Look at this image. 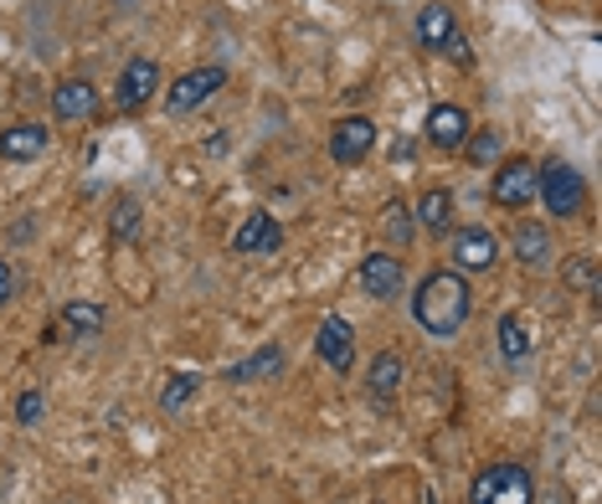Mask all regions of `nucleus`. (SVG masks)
I'll return each mask as SVG.
<instances>
[{
    "mask_svg": "<svg viewBox=\"0 0 602 504\" xmlns=\"http://www.w3.org/2000/svg\"><path fill=\"white\" fill-rule=\"evenodd\" d=\"M474 309V294H468L464 273H453V267H433L427 279L418 283V294H412V314H418V325L437 340H448L458 335Z\"/></svg>",
    "mask_w": 602,
    "mask_h": 504,
    "instance_id": "nucleus-1",
    "label": "nucleus"
},
{
    "mask_svg": "<svg viewBox=\"0 0 602 504\" xmlns=\"http://www.w3.org/2000/svg\"><path fill=\"white\" fill-rule=\"evenodd\" d=\"M536 196H541V207L557 217V222H572L577 211L588 207V180L582 170L567 160H546L536 165Z\"/></svg>",
    "mask_w": 602,
    "mask_h": 504,
    "instance_id": "nucleus-2",
    "label": "nucleus"
},
{
    "mask_svg": "<svg viewBox=\"0 0 602 504\" xmlns=\"http://www.w3.org/2000/svg\"><path fill=\"white\" fill-rule=\"evenodd\" d=\"M468 504H536V479L526 463H489L468 484Z\"/></svg>",
    "mask_w": 602,
    "mask_h": 504,
    "instance_id": "nucleus-3",
    "label": "nucleus"
},
{
    "mask_svg": "<svg viewBox=\"0 0 602 504\" xmlns=\"http://www.w3.org/2000/svg\"><path fill=\"white\" fill-rule=\"evenodd\" d=\"M216 88H226V67H216V62H207V67H191L186 77H176L166 93V108L170 114H197L201 104H211L216 98Z\"/></svg>",
    "mask_w": 602,
    "mask_h": 504,
    "instance_id": "nucleus-4",
    "label": "nucleus"
},
{
    "mask_svg": "<svg viewBox=\"0 0 602 504\" xmlns=\"http://www.w3.org/2000/svg\"><path fill=\"white\" fill-rule=\"evenodd\" d=\"M489 201L505 211H526L536 201V160L515 155V160H499L495 186H489Z\"/></svg>",
    "mask_w": 602,
    "mask_h": 504,
    "instance_id": "nucleus-5",
    "label": "nucleus"
},
{
    "mask_svg": "<svg viewBox=\"0 0 602 504\" xmlns=\"http://www.w3.org/2000/svg\"><path fill=\"white\" fill-rule=\"evenodd\" d=\"M155 88H160V62L155 57H135L129 67L119 73V88H114V108L119 114H135V108H145L155 98Z\"/></svg>",
    "mask_w": 602,
    "mask_h": 504,
    "instance_id": "nucleus-6",
    "label": "nucleus"
},
{
    "mask_svg": "<svg viewBox=\"0 0 602 504\" xmlns=\"http://www.w3.org/2000/svg\"><path fill=\"white\" fill-rule=\"evenodd\" d=\"M377 149V124L366 119V114H350L330 129V160L335 165H361L366 155Z\"/></svg>",
    "mask_w": 602,
    "mask_h": 504,
    "instance_id": "nucleus-7",
    "label": "nucleus"
},
{
    "mask_svg": "<svg viewBox=\"0 0 602 504\" xmlns=\"http://www.w3.org/2000/svg\"><path fill=\"white\" fill-rule=\"evenodd\" d=\"M315 356L325 360L335 376H350V366H356V335H350V325L340 314H325V319H319Z\"/></svg>",
    "mask_w": 602,
    "mask_h": 504,
    "instance_id": "nucleus-8",
    "label": "nucleus"
},
{
    "mask_svg": "<svg viewBox=\"0 0 602 504\" xmlns=\"http://www.w3.org/2000/svg\"><path fill=\"white\" fill-rule=\"evenodd\" d=\"M448 252L464 273H489V267L499 263V238L489 232V227H458Z\"/></svg>",
    "mask_w": 602,
    "mask_h": 504,
    "instance_id": "nucleus-9",
    "label": "nucleus"
},
{
    "mask_svg": "<svg viewBox=\"0 0 602 504\" xmlns=\"http://www.w3.org/2000/svg\"><path fill=\"white\" fill-rule=\"evenodd\" d=\"M98 114V88H93L88 77H62L57 88H52V119L57 124H83Z\"/></svg>",
    "mask_w": 602,
    "mask_h": 504,
    "instance_id": "nucleus-10",
    "label": "nucleus"
},
{
    "mask_svg": "<svg viewBox=\"0 0 602 504\" xmlns=\"http://www.w3.org/2000/svg\"><path fill=\"white\" fill-rule=\"evenodd\" d=\"M361 288L371 298H402L406 288V267L397 252H371V258H361Z\"/></svg>",
    "mask_w": 602,
    "mask_h": 504,
    "instance_id": "nucleus-11",
    "label": "nucleus"
},
{
    "mask_svg": "<svg viewBox=\"0 0 602 504\" xmlns=\"http://www.w3.org/2000/svg\"><path fill=\"white\" fill-rule=\"evenodd\" d=\"M422 129H427V145L453 155V149H464V139H468V114L458 104H433L427 119H422Z\"/></svg>",
    "mask_w": 602,
    "mask_h": 504,
    "instance_id": "nucleus-12",
    "label": "nucleus"
},
{
    "mask_svg": "<svg viewBox=\"0 0 602 504\" xmlns=\"http://www.w3.org/2000/svg\"><path fill=\"white\" fill-rule=\"evenodd\" d=\"M46 145H52V129L36 119H21L11 124V129H0V160H36V155H46Z\"/></svg>",
    "mask_w": 602,
    "mask_h": 504,
    "instance_id": "nucleus-13",
    "label": "nucleus"
},
{
    "mask_svg": "<svg viewBox=\"0 0 602 504\" xmlns=\"http://www.w3.org/2000/svg\"><path fill=\"white\" fill-rule=\"evenodd\" d=\"M402 381H406V360L397 356V350H381V356L371 360V371H366V391H371L377 407H392V401L402 397Z\"/></svg>",
    "mask_w": 602,
    "mask_h": 504,
    "instance_id": "nucleus-14",
    "label": "nucleus"
},
{
    "mask_svg": "<svg viewBox=\"0 0 602 504\" xmlns=\"http://www.w3.org/2000/svg\"><path fill=\"white\" fill-rule=\"evenodd\" d=\"M284 248V227L268 211H247V222L232 232V252H278Z\"/></svg>",
    "mask_w": 602,
    "mask_h": 504,
    "instance_id": "nucleus-15",
    "label": "nucleus"
},
{
    "mask_svg": "<svg viewBox=\"0 0 602 504\" xmlns=\"http://www.w3.org/2000/svg\"><path fill=\"white\" fill-rule=\"evenodd\" d=\"M510 248H515V263L520 267H546L551 252H557V242H551V232H546L541 222H515Z\"/></svg>",
    "mask_w": 602,
    "mask_h": 504,
    "instance_id": "nucleus-16",
    "label": "nucleus"
},
{
    "mask_svg": "<svg viewBox=\"0 0 602 504\" xmlns=\"http://www.w3.org/2000/svg\"><path fill=\"white\" fill-rule=\"evenodd\" d=\"M495 335H499V356L510 360V366H526L530 350H536V329H530L526 314H505Z\"/></svg>",
    "mask_w": 602,
    "mask_h": 504,
    "instance_id": "nucleus-17",
    "label": "nucleus"
},
{
    "mask_svg": "<svg viewBox=\"0 0 602 504\" xmlns=\"http://www.w3.org/2000/svg\"><path fill=\"white\" fill-rule=\"evenodd\" d=\"M62 329L73 335V340H93V335H104V325H108V314H104V304H93V298H73V304H62Z\"/></svg>",
    "mask_w": 602,
    "mask_h": 504,
    "instance_id": "nucleus-18",
    "label": "nucleus"
},
{
    "mask_svg": "<svg viewBox=\"0 0 602 504\" xmlns=\"http://www.w3.org/2000/svg\"><path fill=\"white\" fill-rule=\"evenodd\" d=\"M453 31H458V21H453V6L433 0V6H422V11H418V42L427 46V52H443Z\"/></svg>",
    "mask_w": 602,
    "mask_h": 504,
    "instance_id": "nucleus-19",
    "label": "nucleus"
},
{
    "mask_svg": "<svg viewBox=\"0 0 602 504\" xmlns=\"http://www.w3.org/2000/svg\"><path fill=\"white\" fill-rule=\"evenodd\" d=\"M273 376H284V350H278V345H263L257 356L237 360V366H226V381H232V386H247V381H273Z\"/></svg>",
    "mask_w": 602,
    "mask_h": 504,
    "instance_id": "nucleus-20",
    "label": "nucleus"
},
{
    "mask_svg": "<svg viewBox=\"0 0 602 504\" xmlns=\"http://www.w3.org/2000/svg\"><path fill=\"white\" fill-rule=\"evenodd\" d=\"M412 217H418V227H422V232H433V238L453 232V191H443V186L422 191V201L412 207Z\"/></svg>",
    "mask_w": 602,
    "mask_h": 504,
    "instance_id": "nucleus-21",
    "label": "nucleus"
},
{
    "mask_svg": "<svg viewBox=\"0 0 602 504\" xmlns=\"http://www.w3.org/2000/svg\"><path fill=\"white\" fill-rule=\"evenodd\" d=\"M381 232H387L392 248L406 252V242L418 238V217H412V207H406V201H387V211H381Z\"/></svg>",
    "mask_w": 602,
    "mask_h": 504,
    "instance_id": "nucleus-22",
    "label": "nucleus"
},
{
    "mask_svg": "<svg viewBox=\"0 0 602 504\" xmlns=\"http://www.w3.org/2000/svg\"><path fill=\"white\" fill-rule=\"evenodd\" d=\"M197 391H201V376H191V371H176V376H170V381H166V391H160V412H166V417H176V412H181V407H186V401L197 397Z\"/></svg>",
    "mask_w": 602,
    "mask_h": 504,
    "instance_id": "nucleus-23",
    "label": "nucleus"
},
{
    "mask_svg": "<svg viewBox=\"0 0 602 504\" xmlns=\"http://www.w3.org/2000/svg\"><path fill=\"white\" fill-rule=\"evenodd\" d=\"M108 238H114V242H135L139 238V201H135V196H119V201H114Z\"/></svg>",
    "mask_w": 602,
    "mask_h": 504,
    "instance_id": "nucleus-24",
    "label": "nucleus"
},
{
    "mask_svg": "<svg viewBox=\"0 0 602 504\" xmlns=\"http://www.w3.org/2000/svg\"><path fill=\"white\" fill-rule=\"evenodd\" d=\"M561 279H567V288H577V294L598 298V258H592V252H582V258H572V263L561 267Z\"/></svg>",
    "mask_w": 602,
    "mask_h": 504,
    "instance_id": "nucleus-25",
    "label": "nucleus"
},
{
    "mask_svg": "<svg viewBox=\"0 0 602 504\" xmlns=\"http://www.w3.org/2000/svg\"><path fill=\"white\" fill-rule=\"evenodd\" d=\"M464 155H468L474 165H495V160H499V134H495V129H468Z\"/></svg>",
    "mask_w": 602,
    "mask_h": 504,
    "instance_id": "nucleus-26",
    "label": "nucleus"
},
{
    "mask_svg": "<svg viewBox=\"0 0 602 504\" xmlns=\"http://www.w3.org/2000/svg\"><path fill=\"white\" fill-rule=\"evenodd\" d=\"M42 412H46V397L36 391V386L15 397V422H21V428H31V422H42Z\"/></svg>",
    "mask_w": 602,
    "mask_h": 504,
    "instance_id": "nucleus-27",
    "label": "nucleus"
},
{
    "mask_svg": "<svg viewBox=\"0 0 602 504\" xmlns=\"http://www.w3.org/2000/svg\"><path fill=\"white\" fill-rule=\"evenodd\" d=\"M15 288H21V273H15V267L0 258V309H6V304L15 298Z\"/></svg>",
    "mask_w": 602,
    "mask_h": 504,
    "instance_id": "nucleus-28",
    "label": "nucleus"
},
{
    "mask_svg": "<svg viewBox=\"0 0 602 504\" xmlns=\"http://www.w3.org/2000/svg\"><path fill=\"white\" fill-rule=\"evenodd\" d=\"M443 52H448V57L458 62V67H474V52H468V36H464V31H453V36H448V46H443Z\"/></svg>",
    "mask_w": 602,
    "mask_h": 504,
    "instance_id": "nucleus-29",
    "label": "nucleus"
}]
</instances>
